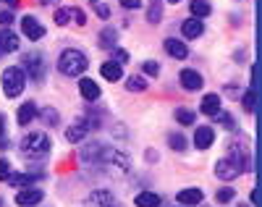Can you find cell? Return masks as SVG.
<instances>
[{"label":"cell","mask_w":262,"mask_h":207,"mask_svg":"<svg viewBox=\"0 0 262 207\" xmlns=\"http://www.w3.org/2000/svg\"><path fill=\"white\" fill-rule=\"evenodd\" d=\"M168 144H170V150L184 152V150H186V136L179 134V131H173V134H168Z\"/></svg>","instance_id":"26"},{"label":"cell","mask_w":262,"mask_h":207,"mask_svg":"<svg viewBox=\"0 0 262 207\" xmlns=\"http://www.w3.org/2000/svg\"><path fill=\"white\" fill-rule=\"evenodd\" d=\"M39 3H45V6H50V3H53V0H39Z\"/></svg>","instance_id":"43"},{"label":"cell","mask_w":262,"mask_h":207,"mask_svg":"<svg viewBox=\"0 0 262 207\" xmlns=\"http://www.w3.org/2000/svg\"><path fill=\"white\" fill-rule=\"evenodd\" d=\"M11 173H13V171H11V163L0 157V181H8V176H11Z\"/></svg>","instance_id":"35"},{"label":"cell","mask_w":262,"mask_h":207,"mask_svg":"<svg viewBox=\"0 0 262 207\" xmlns=\"http://www.w3.org/2000/svg\"><path fill=\"white\" fill-rule=\"evenodd\" d=\"M0 50H3V55L18 50V37H16L11 29H3V32H0Z\"/></svg>","instance_id":"17"},{"label":"cell","mask_w":262,"mask_h":207,"mask_svg":"<svg viewBox=\"0 0 262 207\" xmlns=\"http://www.w3.org/2000/svg\"><path fill=\"white\" fill-rule=\"evenodd\" d=\"M160 18H163V3L160 0H152V6L147 8V21L149 24H158Z\"/></svg>","instance_id":"24"},{"label":"cell","mask_w":262,"mask_h":207,"mask_svg":"<svg viewBox=\"0 0 262 207\" xmlns=\"http://www.w3.org/2000/svg\"><path fill=\"white\" fill-rule=\"evenodd\" d=\"M79 92H81V97L90 100V102H95V100L100 97V87H97L92 79H81V81H79Z\"/></svg>","instance_id":"20"},{"label":"cell","mask_w":262,"mask_h":207,"mask_svg":"<svg viewBox=\"0 0 262 207\" xmlns=\"http://www.w3.org/2000/svg\"><path fill=\"white\" fill-rule=\"evenodd\" d=\"M126 89H128V92H144V89H147V81H144L142 76L134 74V76L126 79Z\"/></svg>","instance_id":"28"},{"label":"cell","mask_w":262,"mask_h":207,"mask_svg":"<svg viewBox=\"0 0 262 207\" xmlns=\"http://www.w3.org/2000/svg\"><path fill=\"white\" fill-rule=\"evenodd\" d=\"M0 136H3V118H0Z\"/></svg>","instance_id":"42"},{"label":"cell","mask_w":262,"mask_h":207,"mask_svg":"<svg viewBox=\"0 0 262 207\" xmlns=\"http://www.w3.org/2000/svg\"><path fill=\"white\" fill-rule=\"evenodd\" d=\"M21 63H24V74H29L32 81H42V79H45V58H42V53H37V50L24 53Z\"/></svg>","instance_id":"5"},{"label":"cell","mask_w":262,"mask_h":207,"mask_svg":"<svg viewBox=\"0 0 262 207\" xmlns=\"http://www.w3.org/2000/svg\"><path fill=\"white\" fill-rule=\"evenodd\" d=\"M202 113H205V116H217V113H221V95H205L202 97Z\"/></svg>","instance_id":"19"},{"label":"cell","mask_w":262,"mask_h":207,"mask_svg":"<svg viewBox=\"0 0 262 207\" xmlns=\"http://www.w3.org/2000/svg\"><path fill=\"white\" fill-rule=\"evenodd\" d=\"M13 21V11H0V27H8Z\"/></svg>","instance_id":"37"},{"label":"cell","mask_w":262,"mask_h":207,"mask_svg":"<svg viewBox=\"0 0 262 207\" xmlns=\"http://www.w3.org/2000/svg\"><path fill=\"white\" fill-rule=\"evenodd\" d=\"M212 142H215V131H212L210 126H200V129H196V134H194L196 150H210Z\"/></svg>","instance_id":"9"},{"label":"cell","mask_w":262,"mask_h":207,"mask_svg":"<svg viewBox=\"0 0 262 207\" xmlns=\"http://www.w3.org/2000/svg\"><path fill=\"white\" fill-rule=\"evenodd\" d=\"M3 3H6L8 8H16V6H18V0H3Z\"/></svg>","instance_id":"41"},{"label":"cell","mask_w":262,"mask_h":207,"mask_svg":"<svg viewBox=\"0 0 262 207\" xmlns=\"http://www.w3.org/2000/svg\"><path fill=\"white\" fill-rule=\"evenodd\" d=\"M137 207H160V194H155V192H139L137 194Z\"/></svg>","instance_id":"22"},{"label":"cell","mask_w":262,"mask_h":207,"mask_svg":"<svg viewBox=\"0 0 262 207\" xmlns=\"http://www.w3.org/2000/svg\"><path fill=\"white\" fill-rule=\"evenodd\" d=\"M168 3H181V0H168Z\"/></svg>","instance_id":"44"},{"label":"cell","mask_w":262,"mask_h":207,"mask_svg":"<svg viewBox=\"0 0 262 207\" xmlns=\"http://www.w3.org/2000/svg\"><path fill=\"white\" fill-rule=\"evenodd\" d=\"M84 136H86V129H84V123H74L69 131H66V139H69L71 144H74V142H81Z\"/></svg>","instance_id":"25"},{"label":"cell","mask_w":262,"mask_h":207,"mask_svg":"<svg viewBox=\"0 0 262 207\" xmlns=\"http://www.w3.org/2000/svg\"><path fill=\"white\" fill-rule=\"evenodd\" d=\"M21 32H24L29 39H42V37H45V27H42L39 18H34V16H24V18H21Z\"/></svg>","instance_id":"7"},{"label":"cell","mask_w":262,"mask_h":207,"mask_svg":"<svg viewBox=\"0 0 262 207\" xmlns=\"http://www.w3.org/2000/svg\"><path fill=\"white\" fill-rule=\"evenodd\" d=\"M116 42H118V32H116L113 27H107V29L100 32V48H102V50H113Z\"/></svg>","instance_id":"21"},{"label":"cell","mask_w":262,"mask_h":207,"mask_svg":"<svg viewBox=\"0 0 262 207\" xmlns=\"http://www.w3.org/2000/svg\"><path fill=\"white\" fill-rule=\"evenodd\" d=\"M181 84L189 92H194V89H200L205 81H202V74L200 71H194V68H184V71H181Z\"/></svg>","instance_id":"14"},{"label":"cell","mask_w":262,"mask_h":207,"mask_svg":"<svg viewBox=\"0 0 262 207\" xmlns=\"http://www.w3.org/2000/svg\"><path fill=\"white\" fill-rule=\"evenodd\" d=\"M42 121H45V123H58V110L45 108V110H42Z\"/></svg>","instance_id":"34"},{"label":"cell","mask_w":262,"mask_h":207,"mask_svg":"<svg viewBox=\"0 0 262 207\" xmlns=\"http://www.w3.org/2000/svg\"><path fill=\"white\" fill-rule=\"evenodd\" d=\"M121 6H123V8H128V11H134V8H139V6H142V0H121Z\"/></svg>","instance_id":"40"},{"label":"cell","mask_w":262,"mask_h":207,"mask_svg":"<svg viewBox=\"0 0 262 207\" xmlns=\"http://www.w3.org/2000/svg\"><path fill=\"white\" fill-rule=\"evenodd\" d=\"M0 207H6V202H3V199H0Z\"/></svg>","instance_id":"45"},{"label":"cell","mask_w":262,"mask_h":207,"mask_svg":"<svg viewBox=\"0 0 262 207\" xmlns=\"http://www.w3.org/2000/svg\"><path fill=\"white\" fill-rule=\"evenodd\" d=\"M74 18H76V24H79V27H84V24H86V16H84V11H81V8H74Z\"/></svg>","instance_id":"39"},{"label":"cell","mask_w":262,"mask_h":207,"mask_svg":"<svg viewBox=\"0 0 262 207\" xmlns=\"http://www.w3.org/2000/svg\"><path fill=\"white\" fill-rule=\"evenodd\" d=\"M92 6H95V13H97L100 18H107V16H111V8H107L105 3H95V0H92Z\"/></svg>","instance_id":"36"},{"label":"cell","mask_w":262,"mask_h":207,"mask_svg":"<svg viewBox=\"0 0 262 207\" xmlns=\"http://www.w3.org/2000/svg\"><path fill=\"white\" fill-rule=\"evenodd\" d=\"M176 121H179L181 126H191V123H194V113L186 110V108H179V110H176Z\"/></svg>","instance_id":"30"},{"label":"cell","mask_w":262,"mask_h":207,"mask_svg":"<svg viewBox=\"0 0 262 207\" xmlns=\"http://www.w3.org/2000/svg\"><path fill=\"white\" fill-rule=\"evenodd\" d=\"M97 165L105 168L111 176H126L128 168H131V160H128L123 152H118V150L105 147V152H102V157H100V163H97Z\"/></svg>","instance_id":"3"},{"label":"cell","mask_w":262,"mask_h":207,"mask_svg":"<svg viewBox=\"0 0 262 207\" xmlns=\"http://www.w3.org/2000/svg\"><path fill=\"white\" fill-rule=\"evenodd\" d=\"M39 116V108L34 105V102H24L18 108V116H16V121H18V126H29L34 118Z\"/></svg>","instance_id":"12"},{"label":"cell","mask_w":262,"mask_h":207,"mask_svg":"<svg viewBox=\"0 0 262 207\" xmlns=\"http://www.w3.org/2000/svg\"><path fill=\"white\" fill-rule=\"evenodd\" d=\"M86 66H90V60H86V55L76 48L63 50L60 58H58V71L66 74V76H81L86 71Z\"/></svg>","instance_id":"2"},{"label":"cell","mask_w":262,"mask_h":207,"mask_svg":"<svg viewBox=\"0 0 262 207\" xmlns=\"http://www.w3.org/2000/svg\"><path fill=\"white\" fill-rule=\"evenodd\" d=\"M102 152H105V144L102 142H90L84 150H81V160L84 163H100V157H102Z\"/></svg>","instance_id":"10"},{"label":"cell","mask_w":262,"mask_h":207,"mask_svg":"<svg viewBox=\"0 0 262 207\" xmlns=\"http://www.w3.org/2000/svg\"><path fill=\"white\" fill-rule=\"evenodd\" d=\"M42 194L39 189H32V187H24L18 194H16V204H21V207H32V204H39L42 202Z\"/></svg>","instance_id":"8"},{"label":"cell","mask_w":262,"mask_h":207,"mask_svg":"<svg viewBox=\"0 0 262 207\" xmlns=\"http://www.w3.org/2000/svg\"><path fill=\"white\" fill-rule=\"evenodd\" d=\"M165 53L170 55V58H176V60H184L186 55H189V48L184 42H179L176 37H168L165 39Z\"/></svg>","instance_id":"11"},{"label":"cell","mask_w":262,"mask_h":207,"mask_svg":"<svg viewBox=\"0 0 262 207\" xmlns=\"http://www.w3.org/2000/svg\"><path fill=\"white\" fill-rule=\"evenodd\" d=\"M100 74H102V79H107V81H118V79L123 76V68H121V63H116V60H107V63H102Z\"/></svg>","instance_id":"18"},{"label":"cell","mask_w":262,"mask_h":207,"mask_svg":"<svg viewBox=\"0 0 262 207\" xmlns=\"http://www.w3.org/2000/svg\"><path fill=\"white\" fill-rule=\"evenodd\" d=\"M86 207H116V197L107 189H95L86 197Z\"/></svg>","instance_id":"6"},{"label":"cell","mask_w":262,"mask_h":207,"mask_svg":"<svg viewBox=\"0 0 262 207\" xmlns=\"http://www.w3.org/2000/svg\"><path fill=\"white\" fill-rule=\"evenodd\" d=\"M254 102H257V92H254V87H249L242 95V105H244L247 113H254Z\"/></svg>","instance_id":"27"},{"label":"cell","mask_w":262,"mask_h":207,"mask_svg":"<svg viewBox=\"0 0 262 207\" xmlns=\"http://www.w3.org/2000/svg\"><path fill=\"white\" fill-rule=\"evenodd\" d=\"M215 118H217V123H221L223 129H236V123H233V116H231V113H226V110H221Z\"/></svg>","instance_id":"31"},{"label":"cell","mask_w":262,"mask_h":207,"mask_svg":"<svg viewBox=\"0 0 262 207\" xmlns=\"http://www.w3.org/2000/svg\"><path fill=\"white\" fill-rule=\"evenodd\" d=\"M236 197V192L233 189H217V194H215V199L221 202V204H226V202H231Z\"/></svg>","instance_id":"33"},{"label":"cell","mask_w":262,"mask_h":207,"mask_svg":"<svg viewBox=\"0 0 262 207\" xmlns=\"http://www.w3.org/2000/svg\"><path fill=\"white\" fill-rule=\"evenodd\" d=\"M21 155H24L27 160H45L50 155V136L42 134V131H32L27 134L24 139H21Z\"/></svg>","instance_id":"1"},{"label":"cell","mask_w":262,"mask_h":207,"mask_svg":"<svg viewBox=\"0 0 262 207\" xmlns=\"http://www.w3.org/2000/svg\"><path fill=\"white\" fill-rule=\"evenodd\" d=\"M113 60L126 63V60H128V53H126V50H121V48H113Z\"/></svg>","instance_id":"38"},{"label":"cell","mask_w":262,"mask_h":207,"mask_svg":"<svg viewBox=\"0 0 262 207\" xmlns=\"http://www.w3.org/2000/svg\"><path fill=\"white\" fill-rule=\"evenodd\" d=\"M27 87V74H24V68H18V66H11L3 71V92H6V97H18L21 92H24Z\"/></svg>","instance_id":"4"},{"label":"cell","mask_w":262,"mask_h":207,"mask_svg":"<svg viewBox=\"0 0 262 207\" xmlns=\"http://www.w3.org/2000/svg\"><path fill=\"white\" fill-rule=\"evenodd\" d=\"M142 68H144L147 76H158V74H160V63H155V60H144Z\"/></svg>","instance_id":"32"},{"label":"cell","mask_w":262,"mask_h":207,"mask_svg":"<svg viewBox=\"0 0 262 207\" xmlns=\"http://www.w3.org/2000/svg\"><path fill=\"white\" fill-rule=\"evenodd\" d=\"M71 18H74V8H60V11H55V24H58V27H66Z\"/></svg>","instance_id":"29"},{"label":"cell","mask_w":262,"mask_h":207,"mask_svg":"<svg viewBox=\"0 0 262 207\" xmlns=\"http://www.w3.org/2000/svg\"><path fill=\"white\" fill-rule=\"evenodd\" d=\"M39 178V173H11L8 176V183L16 189H24V187H32V183Z\"/></svg>","instance_id":"16"},{"label":"cell","mask_w":262,"mask_h":207,"mask_svg":"<svg viewBox=\"0 0 262 207\" xmlns=\"http://www.w3.org/2000/svg\"><path fill=\"white\" fill-rule=\"evenodd\" d=\"M189 8H191V16H194V18H205V16L212 13V8H210L207 0H191Z\"/></svg>","instance_id":"23"},{"label":"cell","mask_w":262,"mask_h":207,"mask_svg":"<svg viewBox=\"0 0 262 207\" xmlns=\"http://www.w3.org/2000/svg\"><path fill=\"white\" fill-rule=\"evenodd\" d=\"M242 207H249V204H242Z\"/></svg>","instance_id":"47"},{"label":"cell","mask_w":262,"mask_h":207,"mask_svg":"<svg viewBox=\"0 0 262 207\" xmlns=\"http://www.w3.org/2000/svg\"><path fill=\"white\" fill-rule=\"evenodd\" d=\"M0 58H3V50H0Z\"/></svg>","instance_id":"46"},{"label":"cell","mask_w":262,"mask_h":207,"mask_svg":"<svg viewBox=\"0 0 262 207\" xmlns=\"http://www.w3.org/2000/svg\"><path fill=\"white\" fill-rule=\"evenodd\" d=\"M181 32H184V37L186 39H194V37H202V32H205V24H202V18H186L184 24H181Z\"/></svg>","instance_id":"13"},{"label":"cell","mask_w":262,"mask_h":207,"mask_svg":"<svg viewBox=\"0 0 262 207\" xmlns=\"http://www.w3.org/2000/svg\"><path fill=\"white\" fill-rule=\"evenodd\" d=\"M205 199L202 189H196V187H189V189H181L179 192V204H200Z\"/></svg>","instance_id":"15"}]
</instances>
